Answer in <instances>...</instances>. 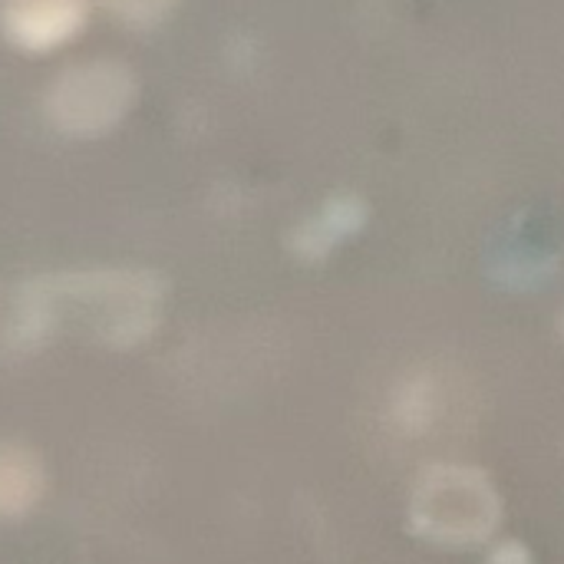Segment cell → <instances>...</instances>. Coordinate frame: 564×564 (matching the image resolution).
<instances>
[{"instance_id":"obj_5","label":"cell","mask_w":564,"mask_h":564,"mask_svg":"<svg viewBox=\"0 0 564 564\" xmlns=\"http://www.w3.org/2000/svg\"><path fill=\"white\" fill-rule=\"evenodd\" d=\"M390 416L400 433L406 436H423L436 416H440V387L430 373H413L406 377L390 400Z\"/></svg>"},{"instance_id":"obj_4","label":"cell","mask_w":564,"mask_h":564,"mask_svg":"<svg viewBox=\"0 0 564 564\" xmlns=\"http://www.w3.org/2000/svg\"><path fill=\"white\" fill-rule=\"evenodd\" d=\"M43 496L40 459L13 443H0V519L30 512Z\"/></svg>"},{"instance_id":"obj_2","label":"cell","mask_w":564,"mask_h":564,"mask_svg":"<svg viewBox=\"0 0 564 564\" xmlns=\"http://www.w3.org/2000/svg\"><path fill=\"white\" fill-rule=\"evenodd\" d=\"M132 99V76L116 63H89L66 69L50 89V119L73 132L89 135L109 129Z\"/></svg>"},{"instance_id":"obj_7","label":"cell","mask_w":564,"mask_h":564,"mask_svg":"<svg viewBox=\"0 0 564 564\" xmlns=\"http://www.w3.org/2000/svg\"><path fill=\"white\" fill-rule=\"evenodd\" d=\"M486 564H532V552H529L522 542L509 539V542H499V545L489 552Z\"/></svg>"},{"instance_id":"obj_6","label":"cell","mask_w":564,"mask_h":564,"mask_svg":"<svg viewBox=\"0 0 564 564\" xmlns=\"http://www.w3.org/2000/svg\"><path fill=\"white\" fill-rule=\"evenodd\" d=\"M116 13H122L126 20H135V23H152L159 20L172 0H106Z\"/></svg>"},{"instance_id":"obj_1","label":"cell","mask_w":564,"mask_h":564,"mask_svg":"<svg viewBox=\"0 0 564 564\" xmlns=\"http://www.w3.org/2000/svg\"><path fill=\"white\" fill-rule=\"evenodd\" d=\"M502 519V499L492 479L473 466H430L410 499V525L436 545H479Z\"/></svg>"},{"instance_id":"obj_3","label":"cell","mask_w":564,"mask_h":564,"mask_svg":"<svg viewBox=\"0 0 564 564\" xmlns=\"http://www.w3.org/2000/svg\"><path fill=\"white\" fill-rule=\"evenodd\" d=\"M86 23V0H7L3 30L26 53L69 43Z\"/></svg>"}]
</instances>
